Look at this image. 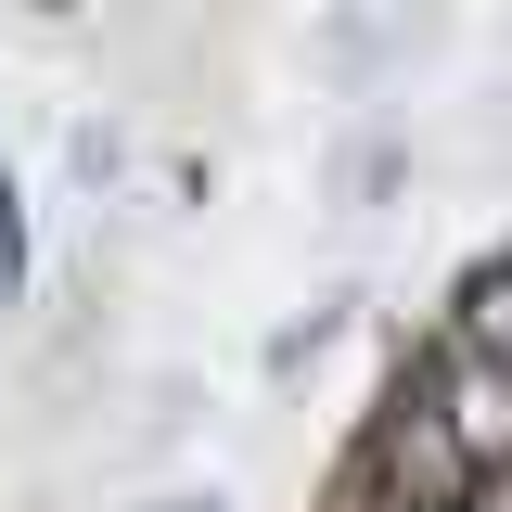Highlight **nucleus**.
<instances>
[{
	"instance_id": "nucleus-1",
	"label": "nucleus",
	"mask_w": 512,
	"mask_h": 512,
	"mask_svg": "<svg viewBox=\"0 0 512 512\" xmlns=\"http://www.w3.org/2000/svg\"><path fill=\"white\" fill-rule=\"evenodd\" d=\"M359 461H372L410 512H448L461 487H474V461H461V436L436 423V397H423V372H410V359H397V384H384V410H372V436H359Z\"/></svg>"
},
{
	"instance_id": "nucleus-2",
	"label": "nucleus",
	"mask_w": 512,
	"mask_h": 512,
	"mask_svg": "<svg viewBox=\"0 0 512 512\" xmlns=\"http://www.w3.org/2000/svg\"><path fill=\"white\" fill-rule=\"evenodd\" d=\"M410 372H423V397H436V423L461 436V461H474V474H487V461H512V372H500V359H474V346L423 333V346H410Z\"/></svg>"
},
{
	"instance_id": "nucleus-3",
	"label": "nucleus",
	"mask_w": 512,
	"mask_h": 512,
	"mask_svg": "<svg viewBox=\"0 0 512 512\" xmlns=\"http://www.w3.org/2000/svg\"><path fill=\"white\" fill-rule=\"evenodd\" d=\"M448 346H474V359H500L512 372V244L500 256H474L461 282H448V320H436Z\"/></svg>"
},
{
	"instance_id": "nucleus-4",
	"label": "nucleus",
	"mask_w": 512,
	"mask_h": 512,
	"mask_svg": "<svg viewBox=\"0 0 512 512\" xmlns=\"http://www.w3.org/2000/svg\"><path fill=\"white\" fill-rule=\"evenodd\" d=\"M0 295H26V192L0 180Z\"/></svg>"
},
{
	"instance_id": "nucleus-5",
	"label": "nucleus",
	"mask_w": 512,
	"mask_h": 512,
	"mask_svg": "<svg viewBox=\"0 0 512 512\" xmlns=\"http://www.w3.org/2000/svg\"><path fill=\"white\" fill-rule=\"evenodd\" d=\"M320 346H333V308H308V320H295V333H269V372H308Z\"/></svg>"
},
{
	"instance_id": "nucleus-6",
	"label": "nucleus",
	"mask_w": 512,
	"mask_h": 512,
	"mask_svg": "<svg viewBox=\"0 0 512 512\" xmlns=\"http://www.w3.org/2000/svg\"><path fill=\"white\" fill-rule=\"evenodd\" d=\"M461 512H512V461H487V474L461 487Z\"/></svg>"
},
{
	"instance_id": "nucleus-7",
	"label": "nucleus",
	"mask_w": 512,
	"mask_h": 512,
	"mask_svg": "<svg viewBox=\"0 0 512 512\" xmlns=\"http://www.w3.org/2000/svg\"><path fill=\"white\" fill-rule=\"evenodd\" d=\"M154 512H218V500H154Z\"/></svg>"
},
{
	"instance_id": "nucleus-8",
	"label": "nucleus",
	"mask_w": 512,
	"mask_h": 512,
	"mask_svg": "<svg viewBox=\"0 0 512 512\" xmlns=\"http://www.w3.org/2000/svg\"><path fill=\"white\" fill-rule=\"evenodd\" d=\"M39 13H64V0H39Z\"/></svg>"
}]
</instances>
